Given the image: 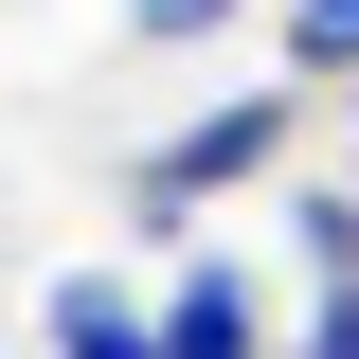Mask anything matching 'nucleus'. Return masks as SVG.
I'll return each instance as SVG.
<instances>
[{
    "label": "nucleus",
    "instance_id": "3",
    "mask_svg": "<svg viewBox=\"0 0 359 359\" xmlns=\"http://www.w3.org/2000/svg\"><path fill=\"white\" fill-rule=\"evenodd\" d=\"M54 359H162V287H126V269H54Z\"/></svg>",
    "mask_w": 359,
    "mask_h": 359
},
{
    "label": "nucleus",
    "instance_id": "7",
    "mask_svg": "<svg viewBox=\"0 0 359 359\" xmlns=\"http://www.w3.org/2000/svg\"><path fill=\"white\" fill-rule=\"evenodd\" d=\"M306 359H359V287H323V306H306Z\"/></svg>",
    "mask_w": 359,
    "mask_h": 359
},
{
    "label": "nucleus",
    "instance_id": "1",
    "mask_svg": "<svg viewBox=\"0 0 359 359\" xmlns=\"http://www.w3.org/2000/svg\"><path fill=\"white\" fill-rule=\"evenodd\" d=\"M306 108H323V90H287V72H269V90H216L198 126H162L126 162V216L180 233V216H216V198H252V180H287V126H306Z\"/></svg>",
    "mask_w": 359,
    "mask_h": 359
},
{
    "label": "nucleus",
    "instance_id": "8",
    "mask_svg": "<svg viewBox=\"0 0 359 359\" xmlns=\"http://www.w3.org/2000/svg\"><path fill=\"white\" fill-rule=\"evenodd\" d=\"M341 180H359V90H341Z\"/></svg>",
    "mask_w": 359,
    "mask_h": 359
},
{
    "label": "nucleus",
    "instance_id": "2",
    "mask_svg": "<svg viewBox=\"0 0 359 359\" xmlns=\"http://www.w3.org/2000/svg\"><path fill=\"white\" fill-rule=\"evenodd\" d=\"M162 359H269V306H252L233 252H180L162 269Z\"/></svg>",
    "mask_w": 359,
    "mask_h": 359
},
{
    "label": "nucleus",
    "instance_id": "6",
    "mask_svg": "<svg viewBox=\"0 0 359 359\" xmlns=\"http://www.w3.org/2000/svg\"><path fill=\"white\" fill-rule=\"evenodd\" d=\"M233 18H252V0H126V36H144V54H198V36H233Z\"/></svg>",
    "mask_w": 359,
    "mask_h": 359
},
{
    "label": "nucleus",
    "instance_id": "4",
    "mask_svg": "<svg viewBox=\"0 0 359 359\" xmlns=\"http://www.w3.org/2000/svg\"><path fill=\"white\" fill-rule=\"evenodd\" d=\"M287 269L306 287H359V180H287Z\"/></svg>",
    "mask_w": 359,
    "mask_h": 359
},
{
    "label": "nucleus",
    "instance_id": "5",
    "mask_svg": "<svg viewBox=\"0 0 359 359\" xmlns=\"http://www.w3.org/2000/svg\"><path fill=\"white\" fill-rule=\"evenodd\" d=\"M287 90H359V0H287Z\"/></svg>",
    "mask_w": 359,
    "mask_h": 359
}]
</instances>
